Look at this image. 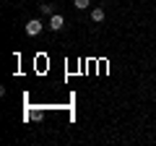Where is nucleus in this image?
Listing matches in <instances>:
<instances>
[{"instance_id": "obj_1", "label": "nucleus", "mask_w": 156, "mask_h": 146, "mask_svg": "<svg viewBox=\"0 0 156 146\" xmlns=\"http://www.w3.org/2000/svg\"><path fill=\"white\" fill-rule=\"evenodd\" d=\"M42 29H44V24L39 21V18H31V21H26V34H29V37H37Z\"/></svg>"}, {"instance_id": "obj_4", "label": "nucleus", "mask_w": 156, "mask_h": 146, "mask_svg": "<svg viewBox=\"0 0 156 146\" xmlns=\"http://www.w3.org/2000/svg\"><path fill=\"white\" fill-rule=\"evenodd\" d=\"M73 5H76L78 11H86V8L91 5V0H73Z\"/></svg>"}, {"instance_id": "obj_3", "label": "nucleus", "mask_w": 156, "mask_h": 146, "mask_svg": "<svg viewBox=\"0 0 156 146\" xmlns=\"http://www.w3.org/2000/svg\"><path fill=\"white\" fill-rule=\"evenodd\" d=\"M91 21L101 24V21H104V11H101V8H94V11H91Z\"/></svg>"}, {"instance_id": "obj_2", "label": "nucleus", "mask_w": 156, "mask_h": 146, "mask_svg": "<svg viewBox=\"0 0 156 146\" xmlns=\"http://www.w3.org/2000/svg\"><path fill=\"white\" fill-rule=\"evenodd\" d=\"M50 29L52 31H62V29H65V18H62L60 13H52L50 16Z\"/></svg>"}, {"instance_id": "obj_5", "label": "nucleus", "mask_w": 156, "mask_h": 146, "mask_svg": "<svg viewBox=\"0 0 156 146\" xmlns=\"http://www.w3.org/2000/svg\"><path fill=\"white\" fill-rule=\"evenodd\" d=\"M42 13H47V16H52V5H50V3H42Z\"/></svg>"}]
</instances>
